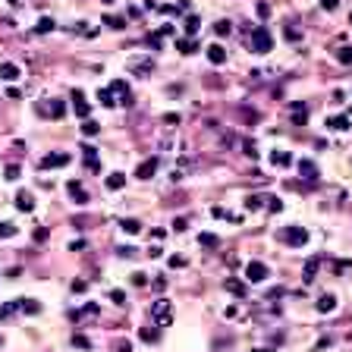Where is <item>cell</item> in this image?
<instances>
[{
  "label": "cell",
  "mask_w": 352,
  "mask_h": 352,
  "mask_svg": "<svg viewBox=\"0 0 352 352\" xmlns=\"http://www.w3.org/2000/svg\"><path fill=\"white\" fill-rule=\"evenodd\" d=\"M161 251H164L161 245H151V249H148V255H151V258H161Z\"/></svg>",
  "instance_id": "obj_54"
},
{
  "label": "cell",
  "mask_w": 352,
  "mask_h": 352,
  "mask_svg": "<svg viewBox=\"0 0 352 352\" xmlns=\"http://www.w3.org/2000/svg\"><path fill=\"white\" fill-rule=\"evenodd\" d=\"M72 110H76V117L88 119V114H91V104L85 101V95H82V91H72Z\"/></svg>",
  "instance_id": "obj_6"
},
{
  "label": "cell",
  "mask_w": 352,
  "mask_h": 352,
  "mask_svg": "<svg viewBox=\"0 0 352 352\" xmlns=\"http://www.w3.org/2000/svg\"><path fill=\"white\" fill-rule=\"evenodd\" d=\"M349 25H352V13H349Z\"/></svg>",
  "instance_id": "obj_58"
},
{
  "label": "cell",
  "mask_w": 352,
  "mask_h": 352,
  "mask_svg": "<svg viewBox=\"0 0 352 352\" xmlns=\"http://www.w3.org/2000/svg\"><path fill=\"white\" fill-rule=\"evenodd\" d=\"M19 311V299H13V302H6L3 308H0V321H3V318H10V315H16Z\"/></svg>",
  "instance_id": "obj_32"
},
{
  "label": "cell",
  "mask_w": 352,
  "mask_h": 352,
  "mask_svg": "<svg viewBox=\"0 0 352 352\" xmlns=\"http://www.w3.org/2000/svg\"><path fill=\"white\" fill-rule=\"evenodd\" d=\"M66 192H69V198L76 204H85V201H88V192H85V185L79 183V179H69V183H66Z\"/></svg>",
  "instance_id": "obj_5"
},
{
  "label": "cell",
  "mask_w": 352,
  "mask_h": 352,
  "mask_svg": "<svg viewBox=\"0 0 352 352\" xmlns=\"http://www.w3.org/2000/svg\"><path fill=\"white\" fill-rule=\"evenodd\" d=\"M117 255H119V258H132V255H135V249H132V245H119Z\"/></svg>",
  "instance_id": "obj_41"
},
{
  "label": "cell",
  "mask_w": 352,
  "mask_h": 352,
  "mask_svg": "<svg viewBox=\"0 0 352 352\" xmlns=\"http://www.w3.org/2000/svg\"><path fill=\"white\" fill-rule=\"evenodd\" d=\"M336 308V296H330V293H324L321 299H318V311L321 315H330V311Z\"/></svg>",
  "instance_id": "obj_15"
},
{
  "label": "cell",
  "mask_w": 352,
  "mask_h": 352,
  "mask_svg": "<svg viewBox=\"0 0 352 352\" xmlns=\"http://www.w3.org/2000/svg\"><path fill=\"white\" fill-rule=\"evenodd\" d=\"M85 289H88V283H85V280H72V293H85Z\"/></svg>",
  "instance_id": "obj_47"
},
{
  "label": "cell",
  "mask_w": 352,
  "mask_h": 352,
  "mask_svg": "<svg viewBox=\"0 0 352 352\" xmlns=\"http://www.w3.org/2000/svg\"><path fill=\"white\" fill-rule=\"evenodd\" d=\"M198 29H201V19H198V16H185V35L192 38Z\"/></svg>",
  "instance_id": "obj_30"
},
{
  "label": "cell",
  "mask_w": 352,
  "mask_h": 352,
  "mask_svg": "<svg viewBox=\"0 0 352 352\" xmlns=\"http://www.w3.org/2000/svg\"><path fill=\"white\" fill-rule=\"evenodd\" d=\"M63 114H66V104L63 101H54V104H50V117H54V119H60Z\"/></svg>",
  "instance_id": "obj_37"
},
{
  "label": "cell",
  "mask_w": 352,
  "mask_h": 352,
  "mask_svg": "<svg viewBox=\"0 0 352 352\" xmlns=\"http://www.w3.org/2000/svg\"><path fill=\"white\" fill-rule=\"evenodd\" d=\"M324 126L334 129V132H346L349 129V117L346 114H343V117H327V123H324Z\"/></svg>",
  "instance_id": "obj_13"
},
{
  "label": "cell",
  "mask_w": 352,
  "mask_h": 352,
  "mask_svg": "<svg viewBox=\"0 0 352 352\" xmlns=\"http://www.w3.org/2000/svg\"><path fill=\"white\" fill-rule=\"evenodd\" d=\"M336 60H340L343 66H352V48H340L336 50Z\"/></svg>",
  "instance_id": "obj_34"
},
{
  "label": "cell",
  "mask_w": 352,
  "mask_h": 352,
  "mask_svg": "<svg viewBox=\"0 0 352 352\" xmlns=\"http://www.w3.org/2000/svg\"><path fill=\"white\" fill-rule=\"evenodd\" d=\"M98 101H101L104 107H114L117 98H114V91H110V88H98Z\"/></svg>",
  "instance_id": "obj_28"
},
{
  "label": "cell",
  "mask_w": 352,
  "mask_h": 352,
  "mask_svg": "<svg viewBox=\"0 0 352 352\" xmlns=\"http://www.w3.org/2000/svg\"><path fill=\"white\" fill-rule=\"evenodd\" d=\"M151 321H154L157 327H167V324L173 321V315H170V302H167V299H157V302L151 305Z\"/></svg>",
  "instance_id": "obj_2"
},
{
  "label": "cell",
  "mask_w": 352,
  "mask_h": 352,
  "mask_svg": "<svg viewBox=\"0 0 352 352\" xmlns=\"http://www.w3.org/2000/svg\"><path fill=\"white\" fill-rule=\"evenodd\" d=\"M16 233H19V227H16V223H10V220H3V223H0V239H13Z\"/></svg>",
  "instance_id": "obj_29"
},
{
  "label": "cell",
  "mask_w": 352,
  "mask_h": 352,
  "mask_svg": "<svg viewBox=\"0 0 352 352\" xmlns=\"http://www.w3.org/2000/svg\"><path fill=\"white\" fill-rule=\"evenodd\" d=\"M148 44H151L154 50H161V35H151V38H148Z\"/></svg>",
  "instance_id": "obj_52"
},
{
  "label": "cell",
  "mask_w": 352,
  "mask_h": 352,
  "mask_svg": "<svg viewBox=\"0 0 352 352\" xmlns=\"http://www.w3.org/2000/svg\"><path fill=\"white\" fill-rule=\"evenodd\" d=\"M154 289H157V293H164V289H167V280H164V277H157V280H154Z\"/></svg>",
  "instance_id": "obj_53"
},
{
  "label": "cell",
  "mask_w": 352,
  "mask_h": 352,
  "mask_svg": "<svg viewBox=\"0 0 352 352\" xmlns=\"http://www.w3.org/2000/svg\"><path fill=\"white\" fill-rule=\"evenodd\" d=\"M69 164V154H44L41 157V170H57Z\"/></svg>",
  "instance_id": "obj_7"
},
{
  "label": "cell",
  "mask_w": 352,
  "mask_h": 352,
  "mask_svg": "<svg viewBox=\"0 0 352 352\" xmlns=\"http://www.w3.org/2000/svg\"><path fill=\"white\" fill-rule=\"evenodd\" d=\"M299 176L308 179V183H315V179L321 176V173H318V164H311V161H299Z\"/></svg>",
  "instance_id": "obj_9"
},
{
  "label": "cell",
  "mask_w": 352,
  "mask_h": 352,
  "mask_svg": "<svg viewBox=\"0 0 352 352\" xmlns=\"http://www.w3.org/2000/svg\"><path fill=\"white\" fill-rule=\"evenodd\" d=\"M98 132H101V123H95V119H85V126H82V135H88V138H95Z\"/></svg>",
  "instance_id": "obj_31"
},
{
  "label": "cell",
  "mask_w": 352,
  "mask_h": 352,
  "mask_svg": "<svg viewBox=\"0 0 352 352\" xmlns=\"http://www.w3.org/2000/svg\"><path fill=\"white\" fill-rule=\"evenodd\" d=\"M98 311H101V305H98V302H88L82 311H72V318H76V321H82V318H91V315H98Z\"/></svg>",
  "instance_id": "obj_23"
},
{
  "label": "cell",
  "mask_w": 352,
  "mask_h": 352,
  "mask_svg": "<svg viewBox=\"0 0 352 352\" xmlns=\"http://www.w3.org/2000/svg\"><path fill=\"white\" fill-rule=\"evenodd\" d=\"M198 245H201V249H217L220 239H217L214 233H201V236H198Z\"/></svg>",
  "instance_id": "obj_26"
},
{
  "label": "cell",
  "mask_w": 352,
  "mask_h": 352,
  "mask_svg": "<svg viewBox=\"0 0 352 352\" xmlns=\"http://www.w3.org/2000/svg\"><path fill=\"white\" fill-rule=\"evenodd\" d=\"M258 16H261V19L270 16V6H268V3H258Z\"/></svg>",
  "instance_id": "obj_51"
},
{
  "label": "cell",
  "mask_w": 352,
  "mask_h": 352,
  "mask_svg": "<svg viewBox=\"0 0 352 352\" xmlns=\"http://www.w3.org/2000/svg\"><path fill=\"white\" fill-rule=\"evenodd\" d=\"M230 32H233V25L227 22V19H220V22H214V35L217 38H223V35H230Z\"/></svg>",
  "instance_id": "obj_33"
},
{
  "label": "cell",
  "mask_w": 352,
  "mask_h": 352,
  "mask_svg": "<svg viewBox=\"0 0 352 352\" xmlns=\"http://www.w3.org/2000/svg\"><path fill=\"white\" fill-rule=\"evenodd\" d=\"M154 173H157V157H148V161H142V164L135 167V176H138V179H151Z\"/></svg>",
  "instance_id": "obj_8"
},
{
  "label": "cell",
  "mask_w": 352,
  "mask_h": 352,
  "mask_svg": "<svg viewBox=\"0 0 352 352\" xmlns=\"http://www.w3.org/2000/svg\"><path fill=\"white\" fill-rule=\"evenodd\" d=\"M164 123H170V126H179V114H164Z\"/></svg>",
  "instance_id": "obj_49"
},
{
  "label": "cell",
  "mask_w": 352,
  "mask_h": 352,
  "mask_svg": "<svg viewBox=\"0 0 352 352\" xmlns=\"http://www.w3.org/2000/svg\"><path fill=\"white\" fill-rule=\"evenodd\" d=\"M123 185H126V176H123V173H110V176H107V189H110V192H119Z\"/></svg>",
  "instance_id": "obj_25"
},
{
  "label": "cell",
  "mask_w": 352,
  "mask_h": 352,
  "mask_svg": "<svg viewBox=\"0 0 352 352\" xmlns=\"http://www.w3.org/2000/svg\"><path fill=\"white\" fill-rule=\"evenodd\" d=\"M280 239H283L286 245H296V249H302V245L308 242V230H305V227H286V230L280 233Z\"/></svg>",
  "instance_id": "obj_3"
},
{
  "label": "cell",
  "mask_w": 352,
  "mask_h": 352,
  "mask_svg": "<svg viewBox=\"0 0 352 352\" xmlns=\"http://www.w3.org/2000/svg\"><path fill=\"white\" fill-rule=\"evenodd\" d=\"M104 25H110V29H126V19H119V16H107V19H104Z\"/></svg>",
  "instance_id": "obj_36"
},
{
  "label": "cell",
  "mask_w": 352,
  "mask_h": 352,
  "mask_svg": "<svg viewBox=\"0 0 352 352\" xmlns=\"http://www.w3.org/2000/svg\"><path fill=\"white\" fill-rule=\"evenodd\" d=\"M72 346H79V349H88L91 343H88V336H82V334H76L72 336Z\"/></svg>",
  "instance_id": "obj_40"
},
{
  "label": "cell",
  "mask_w": 352,
  "mask_h": 352,
  "mask_svg": "<svg viewBox=\"0 0 352 352\" xmlns=\"http://www.w3.org/2000/svg\"><path fill=\"white\" fill-rule=\"evenodd\" d=\"M132 283H135V286H148V274L135 270V274H132Z\"/></svg>",
  "instance_id": "obj_39"
},
{
  "label": "cell",
  "mask_w": 352,
  "mask_h": 352,
  "mask_svg": "<svg viewBox=\"0 0 352 352\" xmlns=\"http://www.w3.org/2000/svg\"><path fill=\"white\" fill-rule=\"evenodd\" d=\"M318 268H321V258H308V261H305V268H302V280L311 283L318 277Z\"/></svg>",
  "instance_id": "obj_10"
},
{
  "label": "cell",
  "mask_w": 352,
  "mask_h": 352,
  "mask_svg": "<svg viewBox=\"0 0 352 352\" xmlns=\"http://www.w3.org/2000/svg\"><path fill=\"white\" fill-rule=\"evenodd\" d=\"M101 3H114V0H101Z\"/></svg>",
  "instance_id": "obj_57"
},
{
  "label": "cell",
  "mask_w": 352,
  "mask_h": 352,
  "mask_svg": "<svg viewBox=\"0 0 352 352\" xmlns=\"http://www.w3.org/2000/svg\"><path fill=\"white\" fill-rule=\"evenodd\" d=\"M349 340H352V334H349Z\"/></svg>",
  "instance_id": "obj_59"
},
{
  "label": "cell",
  "mask_w": 352,
  "mask_h": 352,
  "mask_svg": "<svg viewBox=\"0 0 352 352\" xmlns=\"http://www.w3.org/2000/svg\"><path fill=\"white\" fill-rule=\"evenodd\" d=\"M10 3H13V6H19V3H22V0H10Z\"/></svg>",
  "instance_id": "obj_56"
},
{
  "label": "cell",
  "mask_w": 352,
  "mask_h": 352,
  "mask_svg": "<svg viewBox=\"0 0 352 352\" xmlns=\"http://www.w3.org/2000/svg\"><path fill=\"white\" fill-rule=\"evenodd\" d=\"M283 35H286L289 41H299V38H302V35H299V29H293V25H286V29H283Z\"/></svg>",
  "instance_id": "obj_43"
},
{
  "label": "cell",
  "mask_w": 352,
  "mask_h": 352,
  "mask_svg": "<svg viewBox=\"0 0 352 352\" xmlns=\"http://www.w3.org/2000/svg\"><path fill=\"white\" fill-rule=\"evenodd\" d=\"M19 311H25V315H38V311H41V302H38V299H19Z\"/></svg>",
  "instance_id": "obj_17"
},
{
  "label": "cell",
  "mask_w": 352,
  "mask_h": 352,
  "mask_svg": "<svg viewBox=\"0 0 352 352\" xmlns=\"http://www.w3.org/2000/svg\"><path fill=\"white\" fill-rule=\"evenodd\" d=\"M223 286H227V293H233V296H239V299L245 296V283H242V280H233V277H227V283H223Z\"/></svg>",
  "instance_id": "obj_20"
},
{
  "label": "cell",
  "mask_w": 352,
  "mask_h": 352,
  "mask_svg": "<svg viewBox=\"0 0 352 352\" xmlns=\"http://www.w3.org/2000/svg\"><path fill=\"white\" fill-rule=\"evenodd\" d=\"M19 76H22V72H19L16 63H0V79H3V82H16Z\"/></svg>",
  "instance_id": "obj_12"
},
{
  "label": "cell",
  "mask_w": 352,
  "mask_h": 352,
  "mask_svg": "<svg viewBox=\"0 0 352 352\" xmlns=\"http://www.w3.org/2000/svg\"><path fill=\"white\" fill-rule=\"evenodd\" d=\"M117 352H132V346H129V340H126V343H119V346H117Z\"/></svg>",
  "instance_id": "obj_55"
},
{
  "label": "cell",
  "mask_w": 352,
  "mask_h": 352,
  "mask_svg": "<svg viewBox=\"0 0 352 352\" xmlns=\"http://www.w3.org/2000/svg\"><path fill=\"white\" fill-rule=\"evenodd\" d=\"M242 148H245V154H249L251 161L258 157V148H255V142H242Z\"/></svg>",
  "instance_id": "obj_42"
},
{
  "label": "cell",
  "mask_w": 352,
  "mask_h": 352,
  "mask_svg": "<svg viewBox=\"0 0 352 352\" xmlns=\"http://www.w3.org/2000/svg\"><path fill=\"white\" fill-rule=\"evenodd\" d=\"M185 227H189V220H185V217H176V220H173V230H176V233H183Z\"/></svg>",
  "instance_id": "obj_45"
},
{
  "label": "cell",
  "mask_w": 352,
  "mask_h": 352,
  "mask_svg": "<svg viewBox=\"0 0 352 352\" xmlns=\"http://www.w3.org/2000/svg\"><path fill=\"white\" fill-rule=\"evenodd\" d=\"M270 164H274V167H289V164H293V154H289V151H274V154H270Z\"/></svg>",
  "instance_id": "obj_18"
},
{
  "label": "cell",
  "mask_w": 352,
  "mask_h": 352,
  "mask_svg": "<svg viewBox=\"0 0 352 352\" xmlns=\"http://www.w3.org/2000/svg\"><path fill=\"white\" fill-rule=\"evenodd\" d=\"M54 29H57V22L50 16H41V19H38V25H35L38 35H48V32H54Z\"/></svg>",
  "instance_id": "obj_22"
},
{
  "label": "cell",
  "mask_w": 352,
  "mask_h": 352,
  "mask_svg": "<svg viewBox=\"0 0 352 352\" xmlns=\"http://www.w3.org/2000/svg\"><path fill=\"white\" fill-rule=\"evenodd\" d=\"M110 302H114V305H126V293H123V289H110Z\"/></svg>",
  "instance_id": "obj_38"
},
{
  "label": "cell",
  "mask_w": 352,
  "mask_h": 352,
  "mask_svg": "<svg viewBox=\"0 0 352 352\" xmlns=\"http://www.w3.org/2000/svg\"><path fill=\"white\" fill-rule=\"evenodd\" d=\"M336 6H340V0H321V10H327V13H334Z\"/></svg>",
  "instance_id": "obj_44"
},
{
  "label": "cell",
  "mask_w": 352,
  "mask_h": 352,
  "mask_svg": "<svg viewBox=\"0 0 352 352\" xmlns=\"http://www.w3.org/2000/svg\"><path fill=\"white\" fill-rule=\"evenodd\" d=\"M305 119H308V107H305L302 101H293V123L305 126Z\"/></svg>",
  "instance_id": "obj_16"
},
{
  "label": "cell",
  "mask_w": 352,
  "mask_h": 352,
  "mask_svg": "<svg viewBox=\"0 0 352 352\" xmlns=\"http://www.w3.org/2000/svg\"><path fill=\"white\" fill-rule=\"evenodd\" d=\"M249 44H251V50H255V54H268V50L274 48V38H270V32L264 29V25H258V29H251Z\"/></svg>",
  "instance_id": "obj_1"
},
{
  "label": "cell",
  "mask_w": 352,
  "mask_h": 352,
  "mask_svg": "<svg viewBox=\"0 0 352 352\" xmlns=\"http://www.w3.org/2000/svg\"><path fill=\"white\" fill-rule=\"evenodd\" d=\"M138 336H142L145 343H157V336H161V330H157V327H151V324H148V327H142V330H138Z\"/></svg>",
  "instance_id": "obj_27"
},
{
  "label": "cell",
  "mask_w": 352,
  "mask_h": 352,
  "mask_svg": "<svg viewBox=\"0 0 352 352\" xmlns=\"http://www.w3.org/2000/svg\"><path fill=\"white\" fill-rule=\"evenodd\" d=\"M3 176H6V179H10V183H16V179H19V176H22V170H19V167H16V164H10V167H6V170H3Z\"/></svg>",
  "instance_id": "obj_35"
},
{
  "label": "cell",
  "mask_w": 352,
  "mask_h": 352,
  "mask_svg": "<svg viewBox=\"0 0 352 352\" xmlns=\"http://www.w3.org/2000/svg\"><path fill=\"white\" fill-rule=\"evenodd\" d=\"M264 201H270V198L268 195H249V198H245V211H258Z\"/></svg>",
  "instance_id": "obj_24"
},
{
  "label": "cell",
  "mask_w": 352,
  "mask_h": 352,
  "mask_svg": "<svg viewBox=\"0 0 352 352\" xmlns=\"http://www.w3.org/2000/svg\"><path fill=\"white\" fill-rule=\"evenodd\" d=\"M85 249V239H72L69 242V251H82Z\"/></svg>",
  "instance_id": "obj_48"
},
{
  "label": "cell",
  "mask_w": 352,
  "mask_h": 352,
  "mask_svg": "<svg viewBox=\"0 0 352 352\" xmlns=\"http://www.w3.org/2000/svg\"><path fill=\"white\" fill-rule=\"evenodd\" d=\"M16 208L29 214V211L35 208V195H32V192H19V195H16Z\"/></svg>",
  "instance_id": "obj_14"
},
{
  "label": "cell",
  "mask_w": 352,
  "mask_h": 352,
  "mask_svg": "<svg viewBox=\"0 0 352 352\" xmlns=\"http://www.w3.org/2000/svg\"><path fill=\"white\" fill-rule=\"evenodd\" d=\"M176 50L189 57V54H195V50H198V44L192 41V38H176Z\"/></svg>",
  "instance_id": "obj_19"
},
{
  "label": "cell",
  "mask_w": 352,
  "mask_h": 352,
  "mask_svg": "<svg viewBox=\"0 0 352 352\" xmlns=\"http://www.w3.org/2000/svg\"><path fill=\"white\" fill-rule=\"evenodd\" d=\"M268 277H270L268 264H261V261H249V264H245V280H249V283H264Z\"/></svg>",
  "instance_id": "obj_4"
},
{
  "label": "cell",
  "mask_w": 352,
  "mask_h": 352,
  "mask_svg": "<svg viewBox=\"0 0 352 352\" xmlns=\"http://www.w3.org/2000/svg\"><path fill=\"white\" fill-rule=\"evenodd\" d=\"M208 60L214 66H223V63H227V50H223V44H211V48H208Z\"/></svg>",
  "instance_id": "obj_11"
},
{
  "label": "cell",
  "mask_w": 352,
  "mask_h": 352,
  "mask_svg": "<svg viewBox=\"0 0 352 352\" xmlns=\"http://www.w3.org/2000/svg\"><path fill=\"white\" fill-rule=\"evenodd\" d=\"M170 268H185V258H179V255H173V258H170Z\"/></svg>",
  "instance_id": "obj_50"
},
{
  "label": "cell",
  "mask_w": 352,
  "mask_h": 352,
  "mask_svg": "<svg viewBox=\"0 0 352 352\" xmlns=\"http://www.w3.org/2000/svg\"><path fill=\"white\" fill-rule=\"evenodd\" d=\"M268 208L274 211V214H280V211H283V201H280V198H270V204H268Z\"/></svg>",
  "instance_id": "obj_46"
},
{
  "label": "cell",
  "mask_w": 352,
  "mask_h": 352,
  "mask_svg": "<svg viewBox=\"0 0 352 352\" xmlns=\"http://www.w3.org/2000/svg\"><path fill=\"white\" fill-rule=\"evenodd\" d=\"M119 230H123V233H129V236H135V233H142V223H138L135 217H126V220L119 223Z\"/></svg>",
  "instance_id": "obj_21"
}]
</instances>
